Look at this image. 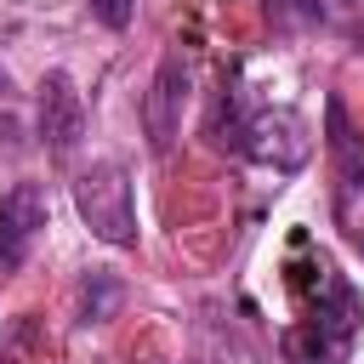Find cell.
<instances>
[{
	"label": "cell",
	"mask_w": 364,
	"mask_h": 364,
	"mask_svg": "<svg viewBox=\"0 0 364 364\" xmlns=\"http://www.w3.org/2000/svg\"><path fill=\"white\" fill-rule=\"evenodd\" d=\"M358 324H364V296L336 273L330 256H318V290H313L301 324L284 330V358L290 364H347Z\"/></svg>",
	"instance_id": "cell-1"
},
{
	"label": "cell",
	"mask_w": 364,
	"mask_h": 364,
	"mask_svg": "<svg viewBox=\"0 0 364 364\" xmlns=\"http://www.w3.org/2000/svg\"><path fill=\"white\" fill-rule=\"evenodd\" d=\"M74 210H80V222H85L102 245H119V250L136 245V193H131L125 165L102 159V165H91V171H80V176H74Z\"/></svg>",
	"instance_id": "cell-2"
},
{
	"label": "cell",
	"mask_w": 364,
	"mask_h": 364,
	"mask_svg": "<svg viewBox=\"0 0 364 364\" xmlns=\"http://www.w3.org/2000/svg\"><path fill=\"white\" fill-rule=\"evenodd\" d=\"M324 142H330V165H336V216L347 228L353 245H364L358 228V199H364V131L347 119L341 97H324Z\"/></svg>",
	"instance_id": "cell-3"
},
{
	"label": "cell",
	"mask_w": 364,
	"mask_h": 364,
	"mask_svg": "<svg viewBox=\"0 0 364 364\" xmlns=\"http://www.w3.org/2000/svg\"><path fill=\"white\" fill-rule=\"evenodd\" d=\"M188 85H193V68H188V51L171 46L148 80V97H142V131H148V148L154 154H171L176 131H182V102H188Z\"/></svg>",
	"instance_id": "cell-4"
},
{
	"label": "cell",
	"mask_w": 364,
	"mask_h": 364,
	"mask_svg": "<svg viewBox=\"0 0 364 364\" xmlns=\"http://www.w3.org/2000/svg\"><path fill=\"white\" fill-rule=\"evenodd\" d=\"M46 222H51V205H46L40 182H11L0 193V273H17L28 262V250L46 233Z\"/></svg>",
	"instance_id": "cell-5"
},
{
	"label": "cell",
	"mask_w": 364,
	"mask_h": 364,
	"mask_svg": "<svg viewBox=\"0 0 364 364\" xmlns=\"http://www.w3.org/2000/svg\"><path fill=\"white\" fill-rule=\"evenodd\" d=\"M34 131H40V148L46 154H74V142L85 136V102L74 91V80L63 68H51L40 80V102H34Z\"/></svg>",
	"instance_id": "cell-6"
},
{
	"label": "cell",
	"mask_w": 364,
	"mask_h": 364,
	"mask_svg": "<svg viewBox=\"0 0 364 364\" xmlns=\"http://www.w3.org/2000/svg\"><path fill=\"white\" fill-rule=\"evenodd\" d=\"M250 108H245V91L239 85H222L216 91V102H210V114H205V136H210V148H228V154H245V142H250Z\"/></svg>",
	"instance_id": "cell-7"
},
{
	"label": "cell",
	"mask_w": 364,
	"mask_h": 364,
	"mask_svg": "<svg viewBox=\"0 0 364 364\" xmlns=\"http://www.w3.org/2000/svg\"><path fill=\"white\" fill-rule=\"evenodd\" d=\"M125 301V284L108 273V267H91L85 284H80V324H108Z\"/></svg>",
	"instance_id": "cell-8"
},
{
	"label": "cell",
	"mask_w": 364,
	"mask_h": 364,
	"mask_svg": "<svg viewBox=\"0 0 364 364\" xmlns=\"http://www.w3.org/2000/svg\"><path fill=\"white\" fill-rule=\"evenodd\" d=\"M91 17L102 23V28H131V17H136V0H91Z\"/></svg>",
	"instance_id": "cell-9"
},
{
	"label": "cell",
	"mask_w": 364,
	"mask_h": 364,
	"mask_svg": "<svg viewBox=\"0 0 364 364\" xmlns=\"http://www.w3.org/2000/svg\"><path fill=\"white\" fill-rule=\"evenodd\" d=\"M279 23H318L324 17V0H267Z\"/></svg>",
	"instance_id": "cell-10"
}]
</instances>
